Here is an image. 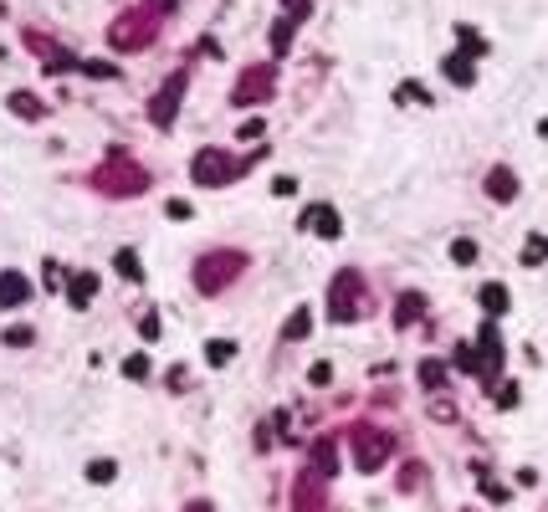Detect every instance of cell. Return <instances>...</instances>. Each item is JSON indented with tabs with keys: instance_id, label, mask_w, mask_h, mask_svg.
I'll use <instances>...</instances> for the list:
<instances>
[{
	"instance_id": "1",
	"label": "cell",
	"mask_w": 548,
	"mask_h": 512,
	"mask_svg": "<svg viewBox=\"0 0 548 512\" xmlns=\"http://www.w3.org/2000/svg\"><path fill=\"white\" fill-rule=\"evenodd\" d=\"M26 297V282L21 277H0V303H21Z\"/></svg>"
},
{
	"instance_id": "2",
	"label": "cell",
	"mask_w": 548,
	"mask_h": 512,
	"mask_svg": "<svg viewBox=\"0 0 548 512\" xmlns=\"http://www.w3.org/2000/svg\"><path fill=\"white\" fill-rule=\"evenodd\" d=\"M308 226L323 231V236H333V216H328V210H308Z\"/></svg>"
},
{
	"instance_id": "3",
	"label": "cell",
	"mask_w": 548,
	"mask_h": 512,
	"mask_svg": "<svg viewBox=\"0 0 548 512\" xmlns=\"http://www.w3.org/2000/svg\"><path fill=\"white\" fill-rule=\"evenodd\" d=\"M481 297H487V313H508V292H502V287H487Z\"/></svg>"
},
{
	"instance_id": "4",
	"label": "cell",
	"mask_w": 548,
	"mask_h": 512,
	"mask_svg": "<svg viewBox=\"0 0 548 512\" xmlns=\"http://www.w3.org/2000/svg\"><path fill=\"white\" fill-rule=\"evenodd\" d=\"M113 472H118L113 461H93V472H87V477H93V482H113Z\"/></svg>"
},
{
	"instance_id": "5",
	"label": "cell",
	"mask_w": 548,
	"mask_h": 512,
	"mask_svg": "<svg viewBox=\"0 0 548 512\" xmlns=\"http://www.w3.org/2000/svg\"><path fill=\"white\" fill-rule=\"evenodd\" d=\"M231 359V344H210V364H226Z\"/></svg>"
},
{
	"instance_id": "6",
	"label": "cell",
	"mask_w": 548,
	"mask_h": 512,
	"mask_svg": "<svg viewBox=\"0 0 548 512\" xmlns=\"http://www.w3.org/2000/svg\"><path fill=\"white\" fill-rule=\"evenodd\" d=\"M543 139H548V123H543Z\"/></svg>"
}]
</instances>
